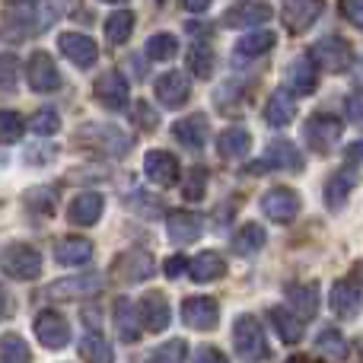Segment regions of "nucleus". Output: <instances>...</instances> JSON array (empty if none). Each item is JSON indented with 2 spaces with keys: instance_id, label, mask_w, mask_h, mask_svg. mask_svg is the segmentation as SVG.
<instances>
[{
  "instance_id": "nucleus-1",
  "label": "nucleus",
  "mask_w": 363,
  "mask_h": 363,
  "mask_svg": "<svg viewBox=\"0 0 363 363\" xmlns=\"http://www.w3.org/2000/svg\"><path fill=\"white\" fill-rule=\"evenodd\" d=\"M0 271L13 281H35L42 274V252L26 242H10L0 249Z\"/></svg>"
},
{
  "instance_id": "nucleus-2",
  "label": "nucleus",
  "mask_w": 363,
  "mask_h": 363,
  "mask_svg": "<svg viewBox=\"0 0 363 363\" xmlns=\"http://www.w3.org/2000/svg\"><path fill=\"white\" fill-rule=\"evenodd\" d=\"M233 341H236L239 357H249V360H268L271 357L268 338H264L262 322H258L255 315H239L236 325H233Z\"/></svg>"
},
{
  "instance_id": "nucleus-3",
  "label": "nucleus",
  "mask_w": 363,
  "mask_h": 363,
  "mask_svg": "<svg viewBox=\"0 0 363 363\" xmlns=\"http://www.w3.org/2000/svg\"><path fill=\"white\" fill-rule=\"evenodd\" d=\"M341 131H345V121L335 115H313L303 125V138L315 153H332L341 140Z\"/></svg>"
},
{
  "instance_id": "nucleus-4",
  "label": "nucleus",
  "mask_w": 363,
  "mask_h": 363,
  "mask_svg": "<svg viewBox=\"0 0 363 363\" xmlns=\"http://www.w3.org/2000/svg\"><path fill=\"white\" fill-rule=\"evenodd\" d=\"M313 57L328 70V74H345L354 64V48L341 35H322L313 45Z\"/></svg>"
},
{
  "instance_id": "nucleus-5",
  "label": "nucleus",
  "mask_w": 363,
  "mask_h": 363,
  "mask_svg": "<svg viewBox=\"0 0 363 363\" xmlns=\"http://www.w3.org/2000/svg\"><path fill=\"white\" fill-rule=\"evenodd\" d=\"M32 332H35L38 345L48 347V351H61V347L70 345V322L55 309L38 313L35 322H32Z\"/></svg>"
},
{
  "instance_id": "nucleus-6",
  "label": "nucleus",
  "mask_w": 363,
  "mask_h": 363,
  "mask_svg": "<svg viewBox=\"0 0 363 363\" xmlns=\"http://www.w3.org/2000/svg\"><path fill=\"white\" fill-rule=\"evenodd\" d=\"M93 96L102 108H108V112H121V108H128L131 86H128V80L118 74V70H106V74H99V80H96Z\"/></svg>"
},
{
  "instance_id": "nucleus-7",
  "label": "nucleus",
  "mask_w": 363,
  "mask_h": 363,
  "mask_svg": "<svg viewBox=\"0 0 363 363\" xmlns=\"http://www.w3.org/2000/svg\"><path fill=\"white\" fill-rule=\"evenodd\" d=\"M274 172V169H284V172H303L306 169V163H303V153L296 150L290 140L277 138L268 144V150H264V160L262 166H252V172Z\"/></svg>"
},
{
  "instance_id": "nucleus-8",
  "label": "nucleus",
  "mask_w": 363,
  "mask_h": 363,
  "mask_svg": "<svg viewBox=\"0 0 363 363\" xmlns=\"http://www.w3.org/2000/svg\"><path fill=\"white\" fill-rule=\"evenodd\" d=\"M80 138H86L89 147L102 150L106 157H125L131 150V138L125 131H118L115 125H89L80 131Z\"/></svg>"
},
{
  "instance_id": "nucleus-9",
  "label": "nucleus",
  "mask_w": 363,
  "mask_h": 363,
  "mask_svg": "<svg viewBox=\"0 0 363 363\" xmlns=\"http://www.w3.org/2000/svg\"><path fill=\"white\" fill-rule=\"evenodd\" d=\"M57 48H61V55L80 70L93 67V64L99 61V45H96L89 35H83V32H64V35H57Z\"/></svg>"
},
{
  "instance_id": "nucleus-10",
  "label": "nucleus",
  "mask_w": 363,
  "mask_h": 363,
  "mask_svg": "<svg viewBox=\"0 0 363 363\" xmlns=\"http://www.w3.org/2000/svg\"><path fill=\"white\" fill-rule=\"evenodd\" d=\"M182 322H185L188 328H194V332H211V328H217V322H220L217 300H211V296H188V300L182 303Z\"/></svg>"
},
{
  "instance_id": "nucleus-11",
  "label": "nucleus",
  "mask_w": 363,
  "mask_h": 363,
  "mask_svg": "<svg viewBox=\"0 0 363 363\" xmlns=\"http://www.w3.org/2000/svg\"><path fill=\"white\" fill-rule=\"evenodd\" d=\"M115 274L128 284H140V281H150L157 274V262H153L150 252H140V249H131V252H121L115 258Z\"/></svg>"
},
{
  "instance_id": "nucleus-12",
  "label": "nucleus",
  "mask_w": 363,
  "mask_h": 363,
  "mask_svg": "<svg viewBox=\"0 0 363 363\" xmlns=\"http://www.w3.org/2000/svg\"><path fill=\"white\" fill-rule=\"evenodd\" d=\"M26 80H29V86L35 89V93H57V89H61V74H57L51 55H45V51H35V55L29 57V64H26Z\"/></svg>"
},
{
  "instance_id": "nucleus-13",
  "label": "nucleus",
  "mask_w": 363,
  "mask_h": 363,
  "mask_svg": "<svg viewBox=\"0 0 363 363\" xmlns=\"http://www.w3.org/2000/svg\"><path fill=\"white\" fill-rule=\"evenodd\" d=\"M102 290V277L99 274H80V277H67V281H55L45 296L48 300H86L96 296Z\"/></svg>"
},
{
  "instance_id": "nucleus-14",
  "label": "nucleus",
  "mask_w": 363,
  "mask_h": 363,
  "mask_svg": "<svg viewBox=\"0 0 363 363\" xmlns=\"http://www.w3.org/2000/svg\"><path fill=\"white\" fill-rule=\"evenodd\" d=\"M262 211L268 213V220L274 223H290L300 213V194L294 188H271L262 198Z\"/></svg>"
},
{
  "instance_id": "nucleus-15",
  "label": "nucleus",
  "mask_w": 363,
  "mask_h": 363,
  "mask_svg": "<svg viewBox=\"0 0 363 363\" xmlns=\"http://www.w3.org/2000/svg\"><path fill=\"white\" fill-rule=\"evenodd\" d=\"M144 172H147V179L153 182V185H160V188H172L179 182V160H176V153H169V150H147V157H144Z\"/></svg>"
},
{
  "instance_id": "nucleus-16",
  "label": "nucleus",
  "mask_w": 363,
  "mask_h": 363,
  "mask_svg": "<svg viewBox=\"0 0 363 363\" xmlns=\"http://www.w3.org/2000/svg\"><path fill=\"white\" fill-rule=\"evenodd\" d=\"M138 313H140V325H144L147 332H163V328L172 322L169 300H166L160 290H150V294L140 296Z\"/></svg>"
},
{
  "instance_id": "nucleus-17",
  "label": "nucleus",
  "mask_w": 363,
  "mask_h": 363,
  "mask_svg": "<svg viewBox=\"0 0 363 363\" xmlns=\"http://www.w3.org/2000/svg\"><path fill=\"white\" fill-rule=\"evenodd\" d=\"M274 16L264 0H242V4H233L230 10L223 13V23L233 26V29H245V26H262Z\"/></svg>"
},
{
  "instance_id": "nucleus-18",
  "label": "nucleus",
  "mask_w": 363,
  "mask_h": 363,
  "mask_svg": "<svg viewBox=\"0 0 363 363\" xmlns=\"http://www.w3.org/2000/svg\"><path fill=\"white\" fill-rule=\"evenodd\" d=\"M153 89H157V99L163 102L166 108H182L188 102V96H191V83H188L185 74H179V70H166Z\"/></svg>"
},
{
  "instance_id": "nucleus-19",
  "label": "nucleus",
  "mask_w": 363,
  "mask_h": 363,
  "mask_svg": "<svg viewBox=\"0 0 363 363\" xmlns=\"http://www.w3.org/2000/svg\"><path fill=\"white\" fill-rule=\"evenodd\" d=\"M102 207H106V201L99 191H83L67 204V220L74 226H96L102 217Z\"/></svg>"
},
{
  "instance_id": "nucleus-20",
  "label": "nucleus",
  "mask_w": 363,
  "mask_h": 363,
  "mask_svg": "<svg viewBox=\"0 0 363 363\" xmlns=\"http://www.w3.org/2000/svg\"><path fill=\"white\" fill-rule=\"evenodd\" d=\"M322 16V0H287L284 4V26L290 32H306Z\"/></svg>"
},
{
  "instance_id": "nucleus-21",
  "label": "nucleus",
  "mask_w": 363,
  "mask_h": 363,
  "mask_svg": "<svg viewBox=\"0 0 363 363\" xmlns=\"http://www.w3.org/2000/svg\"><path fill=\"white\" fill-rule=\"evenodd\" d=\"M328 306H332V313L341 315V319H354V315L360 313V287L351 281V277L335 281L332 296H328Z\"/></svg>"
},
{
  "instance_id": "nucleus-22",
  "label": "nucleus",
  "mask_w": 363,
  "mask_h": 363,
  "mask_svg": "<svg viewBox=\"0 0 363 363\" xmlns=\"http://www.w3.org/2000/svg\"><path fill=\"white\" fill-rule=\"evenodd\" d=\"M115 332H118V338L125 341V345H134V341L140 338V313H138V306H134L128 296H118L115 300Z\"/></svg>"
},
{
  "instance_id": "nucleus-23",
  "label": "nucleus",
  "mask_w": 363,
  "mask_h": 363,
  "mask_svg": "<svg viewBox=\"0 0 363 363\" xmlns=\"http://www.w3.org/2000/svg\"><path fill=\"white\" fill-rule=\"evenodd\" d=\"M268 319H271V325H274V332L281 335L284 345L296 347L303 341V319L290 306H271L268 309Z\"/></svg>"
},
{
  "instance_id": "nucleus-24",
  "label": "nucleus",
  "mask_w": 363,
  "mask_h": 363,
  "mask_svg": "<svg viewBox=\"0 0 363 363\" xmlns=\"http://www.w3.org/2000/svg\"><path fill=\"white\" fill-rule=\"evenodd\" d=\"M172 134H176L179 144H185L188 150H201L211 138V128H207L204 115H188V118H179L172 125Z\"/></svg>"
},
{
  "instance_id": "nucleus-25",
  "label": "nucleus",
  "mask_w": 363,
  "mask_h": 363,
  "mask_svg": "<svg viewBox=\"0 0 363 363\" xmlns=\"http://www.w3.org/2000/svg\"><path fill=\"white\" fill-rule=\"evenodd\" d=\"M287 300H290V309H294L303 322H309L319 313V284H290Z\"/></svg>"
},
{
  "instance_id": "nucleus-26",
  "label": "nucleus",
  "mask_w": 363,
  "mask_h": 363,
  "mask_svg": "<svg viewBox=\"0 0 363 363\" xmlns=\"http://www.w3.org/2000/svg\"><path fill=\"white\" fill-rule=\"evenodd\" d=\"M166 233L172 242H194L201 236V217L188 211H169L166 213Z\"/></svg>"
},
{
  "instance_id": "nucleus-27",
  "label": "nucleus",
  "mask_w": 363,
  "mask_h": 363,
  "mask_svg": "<svg viewBox=\"0 0 363 363\" xmlns=\"http://www.w3.org/2000/svg\"><path fill=\"white\" fill-rule=\"evenodd\" d=\"M252 150V134L245 128H226L217 134V153L223 160H245Z\"/></svg>"
},
{
  "instance_id": "nucleus-28",
  "label": "nucleus",
  "mask_w": 363,
  "mask_h": 363,
  "mask_svg": "<svg viewBox=\"0 0 363 363\" xmlns=\"http://www.w3.org/2000/svg\"><path fill=\"white\" fill-rule=\"evenodd\" d=\"M188 274H191V281H198V284H211V281H217V277L226 274V262H223V255H217V252H198V255L188 262Z\"/></svg>"
},
{
  "instance_id": "nucleus-29",
  "label": "nucleus",
  "mask_w": 363,
  "mask_h": 363,
  "mask_svg": "<svg viewBox=\"0 0 363 363\" xmlns=\"http://www.w3.org/2000/svg\"><path fill=\"white\" fill-rule=\"evenodd\" d=\"M55 258L61 264H86L93 258V242L83 236H64L55 245Z\"/></svg>"
},
{
  "instance_id": "nucleus-30",
  "label": "nucleus",
  "mask_w": 363,
  "mask_h": 363,
  "mask_svg": "<svg viewBox=\"0 0 363 363\" xmlns=\"http://www.w3.org/2000/svg\"><path fill=\"white\" fill-rule=\"evenodd\" d=\"M290 86H294L296 96H313L315 86H319V67L309 55H303L300 61L290 67Z\"/></svg>"
},
{
  "instance_id": "nucleus-31",
  "label": "nucleus",
  "mask_w": 363,
  "mask_h": 363,
  "mask_svg": "<svg viewBox=\"0 0 363 363\" xmlns=\"http://www.w3.org/2000/svg\"><path fill=\"white\" fill-rule=\"evenodd\" d=\"M294 115H296V106L287 89H277L268 99V106H264V121H268L271 128H287L290 121H294Z\"/></svg>"
},
{
  "instance_id": "nucleus-32",
  "label": "nucleus",
  "mask_w": 363,
  "mask_h": 363,
  "mask_svg": "<svg viewBox=\"0 0 363 363\" xmlns=\"http://www.w3.org/2000/svg\"><path fill=\"white\" fill-rule=\"evenodd\" d=\"M351 188H354V172L351 169H341V172H335L332 179L325 182V204H328V211H345V204H347V198H351Z\"/></svg>"
},
{
  "instance_id": "nucleus-33",
  "label": "nucleus",
  "mask_w": 363,
  "mask_h": 363,
  "mask_svg": "<svg viewBox=\"0 0 363 363\" xmlns=\"http://www.w3.org/2000/svg\"><path fill=\"white\" fill-rule=\"evenodd\" d=\"M277 45V35L271 29H255V32H249V35H242L236 42V51L242 57H258V55H268L271 48Z\"/></svg>"
},
{
  "instance_id": "nucleus-34",
  "label": "nucleus",
  "mask_w": 363,
  "mask_h": 363,
  "mask_svg": "<svg viewBox=\"0 0 363 363\" xmlns=\"http://www.w3.org/2000/svg\"><path fill=\"white\" fill-rule=\"evenodd\" d=\"M188 67H191L194 77H201V80H207V77H213V67H217V55H213L211 45L198 42L188 48Z\"/></svg>"
},
{
  "instance_id": "nucleus-35",
  "label": "nucleus",
  "mask_w": 363,
  "mask_h": 363,
  "mask_svg": "<svg viewBox=\"0 0 363 363\" xmlns=\"http://www.w3.org/2000/svg\"><path fill=\"white\" fill-rule=\"evenodd\" d=\"M315 347H319V354H325V357H332V360L351 357V347H347L345 335H341L338 328H322L319 338H315Z\"/></svg>"
},
{
  "instance_id": "nucleus-36",
  "label": "nucleus",
  "mask_w": 363,
  "mask_h": 363,
  "mask_svg": "<svg viewBox=\"0 0 363 363\" xmlns=\"http://www.w3.org/2000/svg\"><path fill=\"white\" fill-rule=\"evenodd\" d=\"M106 35L112 45H125L134 35V13L131 10H115L106 19Z\"/></svg>"
},
{
  "instance_id": "nucleus-37",
  "label": "nucleus",
  "mask_w": 363,
  "mask_h": 363,
  "mask_svg": "<svg viewBox=\"0 0 363 363\" xmlns=\"http://www.w3.org/2000/svg\"><path fill=\"white\" fill-rule=\"evenodd\" d=\"M176 51H179V38L172 35V32H157V35H150L144 45V55L150 57V61H172Z\"/></svg>"
},
{
  "instance_id": "nucleus-38",
  "label": "nucleus",
  "mask_w": 363,
  "mask_h": 363,
  "mask_svg": "<svg viewBox=\"0 0 363 363\" xmlns=\"http://www.w3.org/2000/svg\"><path fill=\"white\" fill-rule=\"evenodd\" d=\"M264 230L258 223H242L236 230V236H233V249L239 252V255H252V252H258L264 245Z\"/></svg>"
},
{
  "instance_id": "nucleus-39",
  "label": "nucleus",
  "mask_w": 363,
  "mask_h": 363,
  "mask_svg": "<svg viewBox=\"0 0 363 363\" xmlns=\"http://www.w3.org/2000/svg\"><path fill=\"white\" fill-rule=\"evenodd\" d=\"M213 102H217L220 115H239V108H242V102H245V89L230 80L213 93Z\"/></svg>"
},
{
  "instance_id": "nucleus-40",
  "label": "nucleus",
  "mask_w": 363,
  "mask_h": 363,
  "mask_svg": "<svg viewBox=\"0 0 363 363\" xmlns=\"http://www.w3.org/2000/svg\"><path fill=\"white\" fill-rule=\"evenodd\" d=\"M80 354H83L86 360H99V363L115 360L112 345H108V341L102 338L99 332H86V335H83V341H80Z\"/></svg>"
},
{
  "instance_id": "nucleus-41",
  "label": "nucleus",
  "mask_w": 363,
  "mask_h": 363,
  "mask_svg": "<svg viewBox=\"0 0 363 363\" xmlns=\"http://www.w3.org/2000/svg\"><path fill=\"white\" fill-rule=\"evenodd\" d=\"M0 360L26 363V360H32V351L26 347V341L19 338V335H4V338H0Z\"/></svg>"
},
{
  "instance_id": "nucleus-42",
  "label": "nucleus",
  "mask_w": 363,
  "mask_h": 363,
  "mask_svg": "<svg viewBox=\"0 0 363 363\" xmlns=\"http://www.w3.org/2000/svg\"><path fill=\"white\" fill-rule=\"evenodd\" d=\"M26 131V121L13 108H0V144H16Z\"/></svg>"
},
{
  "instance_id": "nucleus-43",
  "label": "nucleus",
  "mask_w": 363,
  "mask_h": 363,
  "mask_svg": "<svg viewBox=\"0 0 363 363\" xmlns=\"http://www.w3.org/2000/svg\"><path fill=\"white\" fill-rule=\"evenodd\" d=\"M29 128L35 131V138H55V134L61 131V118H57L55 108H38V112L32 115Z\"/></svg>"
},
{
  "instance_id": "nucleus-44",
  "label": "nucleus",
  "mask_w": 363,
  "mask_h": 363,
  "mask_svg": "<svg viewBox=\"0 0 363 363\" xmlns=\"http://www.w3.org/2000/svg\"><path fill=\"white\" fill-rule=\"evenodd\" d=\"M182 194H185V201H191V204L204 198V194H207V169H204V166H194V169L188 172Z\"/></svg>"
},
{
  "instance_id": "nucleus-45",
  "label": "nucleus",
  "mask_w": 363,
  "mask_h": 363,
  "mask_svg": "<svg viewBox=\"0 0 363 363\" xmlns=\"http://www.w3.org/2000/svg\"><path fill=\"white\" fill-rule=\"evenodd\" d=\"M16 80H19V61L13 55H0V93L16 89Z\"/></svg>"
},
{
  "instance_id": "nucleus-46",
  "label": "nucleus",
  "mask_w": 363,
  "mask_h": 363,
  "mask_svg": "<svg viewBox=\"0 0 363 363\" xmlns=\"http://www.w3.org/2000/svg\"><path fill=\"white\" fill-rule=\"evenodd\" d=\"M153 360H160V363H179V360H185L188 357V347H185V341H166V345H160L157 351L150 354Z\"/></svg>"
},
{
  "instance_id": "nucleus-47",
  "label": "nucleus",
  "mask_w": 363,
  "mask_h": 363,
  "mask_svg": "<svg viewBox=\"0 0 363 363\" xmlns=\"http://www.w3.org/2000/svg\"><path fill=\"white\" fill-rule=\"evenodd\" d=\"M338 10L354 29H363V0H338Z\"/></svg>"
},
{
  "instance_id": "nucleus-48",
  "label": "nucleus",
  "mask_w": 363,
  "mask_h": 363,
  "mask_svg": "<svg viewBox=\"0 0 363 363\" xmlns=\"http://www.w3.org/2000/svg\"><path fill=\"white\" fill-rule=\"evenodd\" d=\"M345 112H347V121H351V125L363 128V89H357V93L347 96Z\"/></svg>"
},
{
  "instance_id": "nucleus-49",
  "label": "nucleus",
  "mask_w": 363,
  "mask_h": 363,
  "mask_svg": "<svg viewBox=\"0 0 363 363\" xmlns=\"http://www.w3.org/2000/svg\"><path fill=\"white\" fill-rule=\"evenodd\" d=\"M131 118H134V125H138V128H144V131H150V128H157V112H153V108L147 106V102H138V106H134Z\"/></svg>"
},
{
  "instance_id": "nucleus-50",
  "label": "nucleus",
  "mask_w": 363,
  "mask_h": 363,
  "mask_svg": "<svg viewBox=\"0 0 363 363\" xmlns=\"http://www.w3.org/2000/svg\"><path fill=\"white\" fill-rule=\"evenodd\" d=\"M163 271H166V277H179L182 271H188V258H185V255H172V258H166Z\"/></svg>"
},
{
  "instance_id": "nucleus-51",
  "label": "nucleus",
  "mask_w": 363,
  "mask_h": 363,
  "mask_svg": "<svg viewBox=\"0 0 363 363\" xmlns=\"http://www.w3.org/2000/svg\"><path fill=\"white\" fill-rule=\"evenodd\" d=\"M345 163L351 166H357V163H363V140H357V144H351V147H345Z\"/></svg>"
},
{
  "instance_id": "nucleus-52",
  "label": "nucleus",
  "mask_w": 363,
  "mask_h": 363,
  "mask_svg": "<svg viewBox=\"0 0 363 363\" xmlns=\"http://www.w3.org/2000/svg\"><path fill=\"white\" fill-rule=\"evenodd\" d=\"M182 4V10H188V13H204L207 6H211V0H179Z\"/></svg>"
},
{
  "instance_id": "nucleus-53",
  "label": "nucleus",
  "mask_w": 363,
  "mask_h": 363,
  "mask_svg": "<svg viewBox=\"0 0 363 363\" xmlns=\"http://www.w3.org/2000/svg\"><path fill=\"white\" fill-rule=\"evenodd\" d=\"M198 360H226V354L217 351V347H201V351H198Z\"/></svg>"
},
{
  "instance_id": "nucleus-54",
  "label": "nucleus",
  "mask_w": 363,
  "mask_h": 363,
  "mask_svg": "<svg viewBox=\"0 0 363 363\" xmlns=\"http://www.w3.org/2000/svg\"><path fill=\"white\" fill-rule=\"evenodd\" d=\"M6 315V296H4V290H0V319Z\"/></svg>"
},
{
  "instance_id": "nucleus-55",
  "label": "nucleus",
  "mask_w": 363,
  "mask_h": 363,
  "mask_svg": "<svg viewBox=\"0 0 363 363\" xmlns=\"http://www.w3.org/2000/svg\"><path fill=\"white\" fill-rule=\"evenodd\" d=\"M102 4H125V0H102Z\"/></svg>"
}]
</instances>
